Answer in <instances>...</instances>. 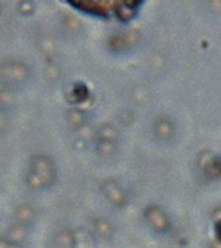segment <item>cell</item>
I'll use <instances>...</instances> for the list:
<instances>
[{
    "mask_svg": "<svg viewBox=\"0 0 221 248\" xmlns=\"http://www.w3.org/2000/svg\"><path fill=\"white\" fill-rule=\"evenodd\" d=\"M8 248H21V246H16V244H11L10 243V247Z\"/></svg>",
    "mask_w": 221,
    "mask_h": 248,
    "instance_id": "16",
    "label": "cell"
},
{
    "mask_svg": "<svg viewBox=\"0 0 221 248\" xmlns=\"http://www.w3.org/2000/svg\"><path fill=\"white\" fill-rule=\"evenodd\" d=\"M36 209L34 206L29 205V203H21L16 207L15 210V219H16V223L23 224V226H27L28 227L29 224H32L36 219Z\"/></svg>",
    "mask_w": 221,
    "mask_h": 248,
    "instance_id": "4",
    "label": "cell"
},
{
    "mask_svg": "<svg viewBox=\"0 0 221 248\" xmlns=\"http://www.w3.org/2000/svg\"><path fill=\"white\" fill-rule=\"evenodd\" d=\"M29 172L43 177L48 187L54 182L56 178V167L52 158L45 155H34L29 158Z\"/></svg>",
    "mask_w": 221,
    "mask_h": 248,
    "instance_id": "2",
    "label": "cell"
},
{
    "mask_svg": "<svg viewBox=\"0 0 221 248\" xmlns=\"http://www.w3.org/2000/svg\"><path fill=\"white\" fill-rule=\"evenodd\" d=\"M34 10H36L34 1L23 0V1H19V3H17V12L23 15V16H29V15H32L34 12Z\"/></svg>",
    "mask_w": 221,
    "mask_h": 248,
    "instance_id": "11",
    "label": "cell"
},
{
    "mask_svg": "<svg viewBox=\"0 0 221 248\" xmlns=\"http://www.w3.org/2000/svg\"><path fill=\"white\" fill-rule=\"evenodd\" d=\"M29 231L27 226L23 224L15 223L14 226H11L10 229L7 230V234H5V240L11 244H16V246H21L27 242L28 239Z\"/></svg>",
    "mask_w": 221,
    "mask_h": 248,
    "instance_id": "3",
    "label": "cell"
},
{
    "mask_svg": "<svg viewBox=\"0 0 221 248\" xmlns=\"http://www.w3.org/2000/svg\"><path fill=\"white\" fill-rule=\"evenodd\" d=\"M25 184H27V186L31 190H41V189H47L48 187L43 177L37 176V174H34L32 172H28V174L25 177Z\"/></svg>",
    "mask_w": 221,
    "mask_h": 248,
    "instance_id": "8",
    "label": "cell"
},
{
    "mask_svg": "<svg viewBox=\"0 0 221 248\" xmlns=\"http://www.w3.org/2000/svg\"><path fill=\"white\" fill-rule=\"evenodd\" d=\"M94 230H96L97 234L102 238H107L111 234L110 226H109V223H106L105 220H97L94 223Z\"/></svg>",
    "mask_w": 221,
    "mask_h": 248,
    "instance_id": "12",
    "label": "cell"
},
{
    "mask_svg": "<svg viewBox=\"0 0 221 248\" xmlns=\"http://www.w3.org/2000/svg\"><path fill=\"white\" fill-rule=\"evenodd\" d=\"M10 243L5 240V238H0V248H8Z\"/></svg>",
    "mask_w": 221,
    "mask_h": 248,
    "instance_id": "15",
    "label": "cell"
},
{
    "mask_svg": "<svg viewBox=\"0 0 221 248\" xmlns=\"http://www.w3.org/2000/svg\"><path fill=\"white\" fill-rule=\"evenodd\" d=\"M17 96L15 91L10 87H1L0 89V107H12L16 103Z\"/></svg>",
    "mask_w": 221,
    "mask_h": 248,
    "instance_id": "9",
    "label": "cell"
},
{
    "mask_svg": "<svg viewBox=\"0 0 221 248\" xmlns=\"http://www.w3.org/2000/svg\"><path fill=\"white\" fill-rule=\"evenodd\" d=\"M44 78L48 82H57L61 78V67L58 66L57 63L49 61L45 66H44Z\"/></svg>",
    "mask_w": 221,
    "mask_h": 248,
    "instance_id": "7",
    "label": "cell"
},
{
    "mask_svg": "<svg viewBox=\"0 0 221 248\" xmlns=\"http://www.w3.org/2000/svg\"><path fill=\"white\" fill-rule=\"evenodd\" d=\"M63 25L65 27V29L73 32V31H77L80 28V21L76 17L70 16V15H67V16L63 17Z\"/></svg>",
    "mask_w": 221,
    "mask_h": 248,
    "instance_id": "13",
    "label": "cell"
},
{
    "mask_svg": "<svg viewBox=\"0 0 221 248\" xmlns=\"http://www.w3.org/2000/svg\"><path fill=\"white\" fill-rule=\"evenodd\" d=\"M84 119H85L84 114L80 110L73 108V110H69L67 112L68 123L70 124L72 127H81V125H84Z\"/></svg>",
    "mask_w": 221,
    "mask_h": 248,
    "instance_id": "10",
    "label": "cell"
},
{
    "mask_svg": "<svg viewBox=\"0 0 221 248\" xmlns=\"http://www.w3.org/2000/svg\"><path fill=\"white\" fill-rule=\"evenodd\" d=\"M36 46H37V50L47 58H52L57 52V43L51 34L40 36L36 41Z\"/></svg>",
    "mask_w": 221,
    "mask_h": 248,
    "instance_id": "5",
    "label": "cell"
},
{
    "mask_svg": "<svg viewBox=\"0 0 221 248\" xmlns=\"http://www.w3.org/2000/svg\"><path fill=\"white\" fill-rule=\"evenodd\" d=\"M0 12H1V5H0Z\"/></svg>",
    "mask_w": 221,
    "mask_h": 248,
    "instance_id": "17",
    "label": "cell"
},
{
    "mask_svg": "<svg viewBox=\"0 0 221 248\" xmlns=\"http://www.w3.org/2000/svg\"><path fill=\"white\" fill-rule=\"evenodd\" d=\"M31 77V69L23 61H5L0 65V78L10 85L25 83Z\"/></svg>",
    "mask_w": 221,
    "mask_h": 248,
    "instance_id": "1",
    "label": "cell"
},
{
    "mask_svg": "<svg viewBox=\"0 0 221 248\" xmlns=\"http://www.w3.org/2000/svg\"><path fill=\"white\" fill-rule=\"evenodd\" d=\"M53 243L56 248H74V232L68 229L60 230L53 236Z\"/></svg>",
    "mask_w": 221,
    "mask_h": 248,
    "instance_id": "6",
    "label": "cell"
},
{
    "mask_svg": "<svg viewBox=\"0 0 221 248\" xmlns=\"http://www.w3.org/2000/svg\"><path fill=\"white\" fill-rule=\"evenodd\" d=\"M7 125H8V118L4 114V111L0 108V132L4 131L7 128Z\"/></svg>",
    "mask_w": 221,
    "mask_h": 248,
    "instance_id": "14",
    "label": "cell"
}]
</instances>
